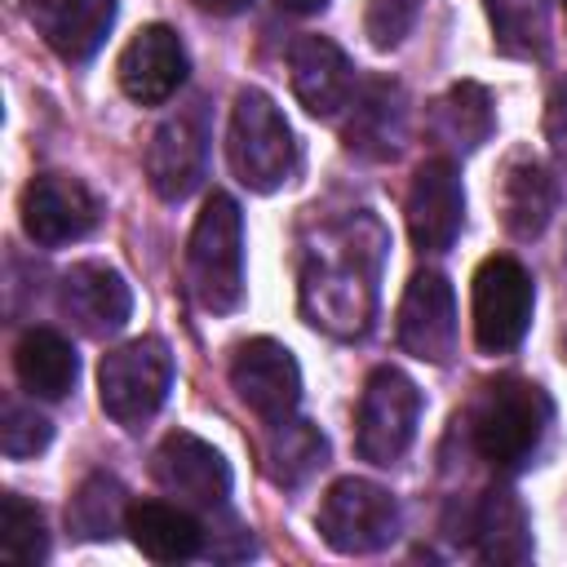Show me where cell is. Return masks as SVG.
I'll list each match as a JSON object with an SVG mask.
<instances>
[{
    "mask_svg": "<svg viewBox=\"0 0 567 567\" xmlns=\"http://www.w3.org/2000/svg\"><path fill=\"white\" fill-rule=\"evenodd\" d=\"M385 230L372 213H350L319 226L301 257V315L332 337H363L377 315V279Z\"/></svg>",
    "mask_w": 567,
    "mask_h": 567,
    "instance_id": "6da1fadb",
    "label": "cell"
},
{
    "mask_svg": "<svg viewBox=\"0 0 567 567\" xmlns=\"http://www.w3.org/2000/svg\"><path fill=\"white\" fill-rule=\"evenodd\" d=\"M549 425H554V403L527 377L483 381L470 412H465L470 447L492 470H505V474H514V470H523L540 456V447L549 439Z\"/></svg>",
    "mask_w": 567,
    "mask_h": 567,
    "instance_id": "7a4b0ae2",
    "label": "cell"
},
{
    "mask_svg": "<svg viewBox=\"0 0 567 567\" xmlns=\"http://www.w3.org/2000/svg\"><path fill=\"white\" fill-rule=\"evenodd\" d=\"M186 284L208 315H230L244 301V217L239 204L213 190L190 226Z\"/></svg>",
    "mask_w": 567,
    "mask_h": 567,
    "instance_id": "3957f363",
    "label": "cell"
},
{
    "mask_svg": "<svg viewBox=\"0 0 567 567\" xmlns=\"http://www.w3.org/2000/svg\"><path fill=\"white\" fill-rule=\"evenodd\" d=\"M226 159L230 173L257 190H279L297 168V142L284 120V111L261 89H239L230 106V133H226Z\"/></svg>",
    "mask_w": 567,
    "mask_h": 567,
    "instance_id": "277c9868",
    "label": "cell"
},
{
    "mask_svg": "<svg viewBox=\"0 0 567 567\" xmlns=\"http://www.w3.org/2000/svg\"><path fill=\"white\" fill-rule=\"evenodd\" d=\"M168 385H173V354L159 337H137L102 354L97 399L102 412L124 430H142L164 408Z\"/></svg>",
    "mask_w": 567,
    "mask_h": 567,
    "instance_id": "5b68a950",
    "label": "cell"
},
{
    "mask_svg": "<svg viewBox=\"0 0 567 567\" xmlns=\"http://www.w3.org/2000/svg\"><path fill=\"white\" fill-rule=\"evenodd\" d=\"M421 425V390L399 368H377L363 381L359 416H354V447L372 465H394L412 447Z\"/></svg>",
    "mask_w": 567,
    "mask_h": 567,
    "instance_id": "8992f818",
    "label": "cell"
},
{
    "mask_svg": "<svg viewBox=\"0 0 567 567\" xmlns=\"http://www.w3.org/2000/svg\"><path fill=\"white\" fill-rule=\"evenodd\" d=\"M315 527L337 554H377L399 536V501L372 478H337L319 501Z\"/></svg>",
    "mask_w": 567,
    "mask_h": 567,
    "instance_id": "52a82bcc",
    "label": "cell"
},
{
    "mask_svg": "<svg viewBox=\"0 0 567 567\" xmlns=\"http://www.w3.org/2000/svg\"><path fill=\"white\" fill-rule=\"evenodd\" d=\"M536 288L523 261L496 252L474 270V341L483 354H509L532 328Z\"/></svg>",
    "mask_w": 567,
    "mask_h": 567,
    "instance_id": "ba28073f",
    "label": "cell"
},
{
    "mask_svg": "<svg viewBox=\"0 0 567 567\" xmlns=\"http://www.w3.org/2000/svg\"><path fill=\"white\" fill-rule=\"evenodd\" d=\"M230 385H235L239 403L266 425L297 416L301 368H297L292 350L275 337H252L230 354Z\"/></svg>",
    "mask_w": 567,
    "mask_h": 567,
    "instance_id": "9c48e42d",
    "label": "cell"
},
{
    "mask_svg": "<svg viewBox=\"0 0 567 567\" xmlns=\"http://www.w3.org/2000/svg\"><path fill=\"white\" fill-rule=\"evenodd\" d=\"M22 230L40 244V248H62V244H75L84 239L97 217H102V204L97 195L71 177V173H40L27 182L22 190Z\"/></svg>",
    "mask_w": 567,
    "mask_h": 567,
    "instance_id": "30bf717a",
    "label": "cell"
},
{
    "mask_svg": "<svg viewBox=\"0 0 567 567\" xmlns=\"http://www.w3.org/2000/svg\"><path fill=\"white\" fill-rule=\"evenodd\" d=\"M151 474L155 483L177 496L182 505H195V509H226V496H230V465L226 456L204 443L199 434H186V430H173L159 439L155 456H151Z\"/></svg>",
    "mask_w": 567,
    "mask_h": 567,
    "instance_id": "8fae6325",
    "label": "cell"
},
{
    "mask_svg": "<svg viewBox=\"0 0 567 567\" xmlns=\"http://www.w3.org/2000/svg\"><path fill=\"white\" fill-rule=\"evenodd\" d=\"M399 346L421 363H452L456 354V297L439 270H416L399 297Z\"/></svg>",
    "mask_w": 567,
    "mask_h": 567,
    "instance_id": "7c38bea8",
    "label": "cell"
},
{
    "mask_svg": "<svg viewBox=\"0 0 567 567\" xmlns=\"http://www.w3.org/2000/svg\"><path fill=\"white\" fill-rule=\"evenodd\" d=\"M208 168V124L199 106H186L177 115H168L146 146V182L159 199L177 204L186 199Z\"/></svg>",
    "mask_w": 567,
    "mask_h": 567,
    "instance_id": "4fadbf2b",
    "label": "cell"
},
{
    "mask_svg": "<svg viewBox=\"0 0 567 567\" xmlns=\"http://www.w3.org/2000/svg\"><path fill=\"white\" fill-rule=\"evenodd\" d=\"M465 221V190L452 155H434L408 186V235L421 252H447Z\"/></svg>",
    "mask_w": 567,
    "mask_h": 567,
    "instance_id": "5bb4252c",
    "label": "cell"
},
{
    "mask_svg": "<svg viewBox=\"0 0 567 567\" xmlns=\"http://www.w3.org/2000/svg\"><path fill=\"white\" fill-rule=\"evenodd\" d=\"M186 71H190L186 49H182L177 31L164 27V22L142 27V31L124 44V53H120V62H115L120 89H124L137 106H159V102H168V97L186 84Z\"/></svg>",
    "mask_w": 567,
    "mask_h": 567,
    "instance_id": "9a60e30c",
    "label": "cell"
},
{
    "mask_svg": "<svg viewBox=\"0 0 567 567\" xmlns=\"http://www.w3.org/2000/svg\"><path fill=\"white\" fill-rule=\"evenodd\" d=\"M58 306L84 337H115L133 315V292L115 266L75 261L58 284Z\"/></svg>",
    "mask_w": 567,
    "mask_h": 567,
    "instance_id": "2e32d148",
    "label": "cell"
},
{
    "mask_svg": "<svg viewBox=\"0 0 567 567\" xmlns=\"http://www.w3.org/2000/svg\"><path fill=\"white\" fill-rule=\"evenodd\" d=\"M288 71L297 102L319 120H332L354 97V66L328 35H301L288 53Z\"/></svg>",
    "mask_w": 567,
    "mask_h": 567,
    "instance_id": "e0dca14e",
    "label": "cell"
},
{
    "mask_svg": "<svg viewBox=\"0 0 567 567\" xmlns=\"http://www.w3.org/2000/svg\"><path fill=\"white\" fill-rule=\"evenodd\" d=\"M346 146L363 159H394L408 142V97L394 80H368L350 97Z\"/></svg>",
    "mask_w": 567,
    "mask_h": 567,
    "instance_id": "ac0fdd59",
    "label": "cell"
},
{
    "mask_svg": "<svg viewBox=\"0 0 567 567\" xmlns=\"http://www.w3.org/2000/svg\"><path fill=\"white\" fill-rule=\"evenodd\" d=\"M496 213L514 239H540L558 213V177L540 159L514 155L496 186Z\"/></svg>",
    "mask_w": 567,
    "mask_h": 567,
    "instance_id": "d6986e66",
    "label": "cell"
},
{
    "mask_svg": "<svg viewBox=\"0 0 567 567\" xmlns=\"http://www.w3.org/2000/svg\"><path fill=\"white\" fill-rule=\"evenodd\" d=\"M31 18L62 62H89L115 27V0H40Z\"/></svg>",
    "mask_w": 567,
    "mask_h": 567,
    "instance_id": "ffe728a7",
    "label": "cell"
},
{
    "mask_svg": "<svg viewBox=\"0 0 567 567\" xmlns=\"http://www.w3.org/2000/svg\"><path fill=\"white\" fill-rule=\"evenodd\" d=\"M496 128V115H492V97L483 84L474 80H461L452 89H443L430 106H425V133L439 151L447 155H470L478 151Z\"/></svg>",
    "mask_w": 567,
    "mask_h": 567,
    "instance_id": "44dd1931",
    "label": "cell"
},
{
    "mask_svg": "<svg viewBox=\"0 0 567 567\" xmlns=\"http://www.w3.org/2000/svg\"><path fill=\"white\" fill-rule=\"evenodd\" d=\"M470 536L478 558L487 563H527L532 558V518L514 487L496 483L478 496L470 514Z\"/></svg>",
    "mask_w": 567,
    "mask_h": 567,
    "instance_id": "7402d4cb",
    "label": "cell"
},
{
    "mask_svg": "<svg viewBox=\"0 0 567 567\" xmlns=\"http://www.w3.org/2000/svg\"><path fill=\"white\" fill-rule=\"evenodd\" d=\"M13 372H18V385L31 399H62V394H71V385L80 377V359H75V346L62 332L31 328L13 346Z\"/></svg>",
    "mask_w": 567,
    "mask_h": 567,
    "instance_id": "603a6c76",
    "label": "cell"
},
{
    "mask_svg": "<svg viewBox=\"0 0 567 567\" xmlns=\"http://www.w3.org/2000/svg\"><path fill=\"white\" fill-rule=\"evenodd\" d=\"M128 540L151 563H186L204 549V527L168 501H137L128 505Z\"/></svg>",
    "mask_w": 567,
    "mask_h": 567,
    "instance_id": "cb8c5ba5",
    "label": "cell"
},
{
    "mask_svg": "<svg viewBox=\"0 0 567 567\" xmlns=\"http://www.w3.org/2000/svg\"><path fill=\"white\" fill-rule=\"evenodd\" d=\"M323 465H328V439L315 421L288 416V421L270 425V434L261 443V470L275 487H301Z\"/></svg>",
    "mask_w": 567,
    "mask_h": 567,
    "instance_id": "d4e9b609",
    "label": "cell"
},
{
    "mask_svg": "<svg viewBox=\"0 0 567 567\" xmlns=\"http://www.w3.org/2000/svg\"><path fill=\"white\" fill-rule=\"evenodd\" d=\"M66 527L80 536V540H111L120 532H128V501H124V487L120 478L111 474H89L71 505H66Z\"/></svg>",
    "mask_w": 567,
    "mask_h": 567,
    "instance_id": "484cf974",
    "label": "cell"
},
{
    "mask_svg": "<svg viewBox=\"0 0 567 567\" xmlns=\"http://www.w3.org/2000/svg\"><path fill=\"white\" fill-rule=\"evenodd\" d=\"M492 40L509 58H540L549 44V4L545 0H483Z\"/></svg>",
    "mask_w": 567,
    "mask_h": 567,
    "instance_id": "4316f807",
    "label": "cell"
},
{
    "mask_svg": "<svg viewBox=\"0 0 567 567\" xmlns=\"http://www.w3.org/2000/svg\"><path fill=\"white\" fill-rule=\"evenodd\" d=\"M0 554L9 563H44L49 554V532L44 518L31 501L18 492H4V523H0Z\"/></svg>",
    "mask_w": 567,
    "mask_h": 567,
    "instance_id": "83f0119b",
    "label": "cell"
},
{
    "mask_svg": "<svg viewBox=\"0 0 567 567\" xmlns=\"http://www.w3.org/2000/svg\"><path fill=\"white\" fill-rule=\"evenodd\" d=\"M49 439H53V421L44 412H35V403H18V399L4 403V421H0L4 456H13V461L35 456V452L49 447Z\"/></svg>",
    "mask_w": 567,
    "mask_h": 567,
    "instance_id": "f1b7e54d",
    "label": "cell"
},
{
    "mask_svg": "<svg viewBox=\"0 0 567 567\" xmlns=\"http://www.w3.org/2000/svg\"><path fill=\"white\" fill-rule=\"evenodd\" d=\"M425 0H368L363 9V35L372 49H399L403 35L416 27Z\"/></svg>",
    "mask_w": 567,
    "mask_h": 567,
    "instance_id": "f546056e",
    "label": "cell"
},
{
    "mask_svg": "<svg viewBox=\"0 0 567 567\" xmlns=\"http://www.w3.org/2000/svg\"><path fill=\"white\" fill-rule=\"evenodd\" d=\"M545 142H549L554 159L567 164V80H558L545 102Z\"/></svg>",
    "mask_w": 567,
    "mask_h": 567,
    "instance_id": "4dcf8cb0",
    "label": "cell"
},
{
    "mask_svg": "<svg viewBox=\"0 0 567 567\" xmlns=\"http://www.w3.org/2000/svg\"><path fill=\"white\" fill-rule=\"evenodd\" d=\"M252 0H199V9H208V13H221V18H230V13H244Z\"/></svg>",
    "mask_w": 567,
    "mask_h": 567,
    "instance_id": "1f68e13d",
    "label": "cell"
},
{
    "mask_svg": "<svg viewBox=\"0 0 567 567\" xmlns=\"http://www.w3.org/2000/svg\"><path fill=\"white\" fill-rule=\"evenodd\" d=\"M284 9H292V13H315V9H323L328 0H279Z\"/></svg>",
    "mask_w": 567,
    "mask_h": 567,
    "instance_id": "d6a6232c",
    "label": "cell"
},
{
    "mask_svg": "<svg viewBox=\"0 0 567 567\" xmlns=\"http://www.w3.org/2000/svg\"><path fill=\"white\" fill-rule=\"evenodd\" d=\"M558 9H563V18H567V0H558Z\"/></svg>",
    "mask_w": 567,
    "mask_h": 567,
    "instance_id": "836d02e7",
    "label": "cell"
}]
</instances>
